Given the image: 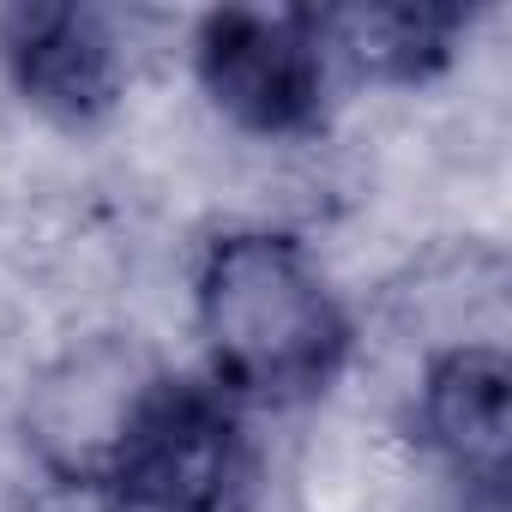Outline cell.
<instances>
[{"label": "cell", "mask_w": 512, "mask_h": 512, "mask_svg": "<svg viewBox=\"0 0 512 512\" xmlns=\"http://www.w3.org/2000/svg\"><path fill=\"white\" fill-rule=\"evenodd\" d=\"M193 326L205 344V380L235 404L320 398L350 362V314L314 253L290 229H223L193 272Z\"/></svg>", "instance_id": "6da1fadb"}, {"label": "cell", "mask_w": 512, "mask_h": 512, "mask_svg": "<svg viewBox=\"0 0 512 512\" xmlns=\"http://www.w3.org/2000/svg\"><path fill=\"white\" fill-rule=\"evenodd\" d=\"M73 476L109 512H241L253 476L241 404L205 374H145L115 398Z\"/></svg>", "instance_id": "7a4b0ae2"}, {"label": "cell", "mask_w": 512, "mask_h": 512, "mask_svg": "<svg viewBox=\"0 0 512 512\" xmlns=\"http://www.w3.org/2000/svg\"><path fill=\"white\" fill-rule=\"evenodd\" d=\"M193 73L217 115L260 139H302L326 115L332 55L320 13L296 7H223L193 31Z\"/></svg>", "instance_id": "3957f363"}, {"label": "cell", "mask_w": 512, "mask_h": 512, "mask_svg": "<svg viewBox=\"0 0 512 512\" xmlns=\"http://www.w3.org/2000/svg\"><path fill=\"white\" fill-rule=\"evenodd\" d=\"M0 67L13 91L61 121V127H91L121 103L127 67L109 19L97 7H13L0 13Z\"/></svg>", "instance_id": "277c9868"}, {"label": "cell", "mask_w": 512, "mask_h": 512, "mask_svg": "<svg viewBox=\"0 0 512 512\" xmlns=\"http://www.w3.org/2000/svg\"><path fill=\"white\" fill-rule=\"evenodd\" d=\"M506 386H512V368L500 344H452L428 362L416 392V428L428 452L452 470V482H464L488 506H500L506 458H512Z\"/></svg>", "instance_id": "5b68a950"}, {"label": "cell", "mask_w": 512, "mask_h": 512, "mask_svg": "<svg viewBox=\"0 0 512 512\" xmlns=\"http://www.w3.org/2000/svg\"><path fill=\"white\" fill-rule=\"evenodd\" d=\"M464 25L470 19L458 7H422V0H404V7L320 13L326 55L344 61L362 79H380V85H422V79H434L458 55Z\"/></svg>", "instance_id": "8992f818"}]
</instances>
